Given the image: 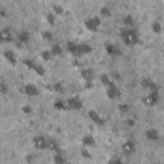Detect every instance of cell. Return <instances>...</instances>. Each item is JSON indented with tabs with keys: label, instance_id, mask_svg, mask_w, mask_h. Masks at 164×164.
I'll return each mask as SVG.
<instances>
[{
	"label": "cell",
	"instance_id": "cell-18",
	"mask_svg": "<svg viewBox=\"0 0 164 164\" xmlns=\"http://www.w3.org/2000/svg\"><path fill=\"white\" fill-rule=\"evenodd\" d=\"M31 38V35H30L28 31H21L19 35H18V40L21 41L22 44H27Z\"/></svg>",
	"mask_w": 164,
	"mask_h": 164
},
{
	"label": "cell",
	"instance_id": "cell-25",
	"mask_svg": "<svg viewBox=\"0 0 164 164\" xmlns=\"http://www.w3.org/2000/svg\"><path fill=\"white\" fill-rule=\"evenodd\" d=\"M47 149H50V150H53V151H58L59 146L55 141H50V142H47Z\"/></svg>",
	"mask_w": 164,
	"mask_h": 164
},
{
	"label": "cell",
	"instance_id": "cell-4",
	"mask_svg": "<svg viewBox=\"0 0 164 164\" xmlns=\"http://www.w3.org/2000/svg\"><path fill=\"white\" fill-rule=\"evenodd\" d=\"M159 103V92H150L142 99V104L146 106H154Z\"/></svg>",
	"mask_w": 164,
	"mask_h": 164
},
{
	"label": "cell",
	"instance_id": "cell-17",
	"mask_svg": "<svg viewBox=\"0 0 164 164\" xmlns=\"http://www.w3.org/2000/svg\"><path fill=\"white\" fill-rule=\"evenodd\" d=\"M4 56L5 59H7L9 63L12 64H16L17 63V58H16V54H14V51H12V50H4Z\"/></svg>",
	"mask_w": 164,
	"mask_h": 164
},
{
	"label": "cell",
	"instance_id": "cell-23",
	"mask_svg": "<svg viewBox=\"0 0 164 164\" xmlns=\"http://www.w3.org/2000/svg\"><path fill=\"white\" fill-rule=\"evenodd\" d=\"M53 87H54V90L56 92H59V94H63L64 92V86L62 85V82H55Z\"/></svg>",
	"mask_w": 164,
	"mask_h": 164
},
{
	"label": "cell",
	"instance_id": "cell-38",
	"mask_svg": "<svg viewBox=\"0 0 164 164\" xmlns=\"http://www.w3.org/2000/svg\"><path fill=\"white\" fill-rule=\"evenodd\" d=\"M128 124H130V126H135V119H130V121H128Z\"/></svg>",
	"mask_w": 164,
	"mask_h": 164
},
{
	"label": "cell",
	"instance_id": "cell-22",
	"mask_svg": "<svg viewBox=\"0 0 164 164\" xmlns=\"http://www.w3.org/2000/svg\"><path fill=\"white\" fill-rule=\"evenodd\" d=\"M50 51H51L53 55H60L62 54V46L59 45V44H54V45L51 46V49H50Z\"/></svg>",
	"mask_w": 164,
	"mask_h": 164
},
{
	"label": "cell",
	"instance_id": "cell-1",
	"mask_svg": "<svg viewBox=\"0 0 164 164\" xmlns=\"http://www.w3.org/2000/svg\"><path fill=\"white\" fill-rule=\"evenodd\" d=\"M121 37H122V40H123L124 45H127V46H133L140 41L139 34H137V31L132 27H126L124 30H122Z\"/></svg>",
	"mask_w": 164,
	"mask_h": 164
},
{
	"label": "cell",
	"instance_id": "cell-9",
	"mask_svg": "<svg viewBox=\"0 0 164 164\" xmlns=\"http://www.w3.org/2000/svg\"><path fill=\"white\" fill-rule=\"evenodd\" d=\"M12 41V32L9 28H3L0 31V43H4V44H8Z\"/></svg>",
	"mask_w": 164,
	"mask_h": 164
},
{
	"label": "cell",
	"instance_id": "cell-8",
	"mask_svg": "<svg viewBox=\"0 0 164 164\" xmlns=\"http://www.w3.org/2000/svg\"><path fill=\"white\" fill-rule=\"evenodd\" d=\"M34 146L38 150H44V149H47V141L44 136L38 135L34 139Z\"/></svg>",
	"mask_w": 164,
	"mask_h": 164
},
{
	"label": "cell",
	"instance_id": "cell-11",
	"mask_svg": "<svg viewBox=\"0 0 164 164\" xmlns=\"http://www.w3.org/2000/svg\"><path fill=\"white\" fill-rule=\"evenodd\" d=\"M146 139H148L149 141H151V142H155V141H158V140L160 139V135H159V132H158L156 130L151 128V130L146 131Z\"/></svg>",
	"mask_w": 164,
	"mask_h": 164
},
{
	"label": "cell",
	"instance_id": "cell-2",
	"mask_svg": "<svg viewBox=\"0 0 164 164\" xmlns=\"http://www.w3.org/2000/svg\"><path fill=\"white\" fill-rule=\"evenodd\" d=\"M100 26H101V19L99 17H92V18H89L85 21V27L91 32H96Z\"/></svg>",
	"mask_w": 164,
	"mask_h": 164
},
{
	"label": "cell",
	"instance_id": "cell-20",
	"mask_svg": "<svg viewBox=\"0 0 164 164\" xmlns=\"http://www.w3.org/2000/svg\"><path fill=\"white\" fill-rule=\"evenodd\" d=\"M82 144L85 146H94L95 139L91 135H86V136H83V139H82Z\"/></svg>",
	"mask_w": 164,
	"mask_h": 164
},
{
	"label": "cell",
	"instance_id": "cell-16",
	"mask_svg": "<svg viewBox=\"0 0 164 164\" xmlns=\"http://www.w3.org/2000/svg\"><path fill=\"white\" fill-rule=\"evenodd\" d=\"M67 49H68V51H69L71 54L78 56V44L73 43V41H68L67 43Z\"/></svg>",
	"mask_w": 164,
	"mask_h": 164
},
{
	"label": "cell",
	"instance_id": "cell-21",
	"mask_svg": "<svg viewBox=\"0 0 164 164\" xmlns=\"http://www.w3.org/2000/svg\"><path fill=\"white\" fill-rule=\"evenodd\" d=\"M123 25L126 27H133L135 26V19H133L132 16H126L123 18Z\"/></svg>",
	"mask_w": 164,
	"mask_h": 164
},
{
	"label": "cell",
	"instance_id": "cell-3",
	"mask_svg": "<svg viewBox=\"0 0 164 164\" xmlns=\"http://www.w3.org/2000/svg\"><path fill=\"white\" fill-rule=\"evenodd\" d=\"M106 95H108L109 99L112 100H117L121 97V90L118 89V86L115 85L114 82H110L108 85V89H106Z\"/></svg>",
	"mask_w": 164,
	"mask_h": 164
},
{
	"label": "cell",
	"instance_id": "cell-24",
	"mask_svg": "<svg viewBox=\"0 0 164 164\" xmlns=\"http://www.w3.org/2000/svg\"><path fill=\"white\" fill-rule=\"evenodd\" d=\"M100 14H101L103 17H110V16H112V12L109 10V8H108V7H101Z\"/></svg>",
	"mask_w": 164,
	"mask_h": 164
},
{
	"label": "cell",
	"instance_id": "cell-7",
	"mask_svg": "<svg viewBox=\"0 0 164 164\" xmlns=\"http://www.w3.org/2000/svg\"><path fill=\"white\" fill-rule=\"evenodd\" d=\"M105 51L106 54L113 56V58H115V56H121L122 55V51L121 49L118 47V45H115V44H106L105 46Z\"/></svg>",
	"mask_w": 164,
	"mask_h": 164
},
{
	"label": "cell",
	"instance_id": "cell-26",
	"mask_svg": "<svg viewBox=\"0 0 164 164\" xmlns=\"http://www.w3.org/2000/svg\"><path fill=\"white\" fill-rule=\"evenodd\" d=\"M118 109H119V112L121 113H123V114H126V113H128V110H130V105L128 104H121V105L118 106Z\"/></svg>",
	"mask_w": 164,
	"mask_h": 164
},
{
	"label": "cell",
	"instance_id": "cell-37",
	"mask_svg": "<svg viewBox=\"0 0 164 164\" xmlns=\"http://www.w3.org/2000/svg\"><path fill=\"white\" fill-rule=\"evenodd\" d=\"M22 110H23V113H25V114H30V113L32 112V108L30 105H26V106H23V108H22Z\"/></svg>",
	"mask_w": 164,
	"mask_h": 164
},
{
	"label": "cell",
	"instance_id": "cell-27",
	"mask_svg": "<svg viewBox=\"0 0 164 164\" xmlns=\"http://www.w3.org/2000/svg\"><path fill=\"white\" fill-rule=\"evenodd\" d=\"M51 51L50 50H44L43 53H41V58L44 59V60H49L50 58H51Z\"/></svg>",
	"mask_w": 164,
	"mask_h": 164
},
{
	"label": "cell",
	"instance_id": "cell-36",
	"mask_svg": "<svg viewBox=\"0 0 164 164\" xmlns=\"http://www.w3.org/2000/svg\"><path fill=\"white\" fill-rule=\"evenodd\" d=\"M47 22L50 23V25H54V19H55V17H54V14H51V13H49L47 14Z\"/></svg>",
	"mask_w": 164,
	"mask_h": 164
},
{
	"label": "cell",
	"instance_id": "cell-32",
	"mask_svg": "<svg viewBox=\"0 0 164 164\" xmlns=\"http://www.w3.org/2000/svg\"><path fill=\"white\" fill-rule=\"evenodd\" d=\"M35 72H36L37 74H40V76H43L44 73H45V69H44V67L43 65H40V64H36V67H35Z\"/></svg>",
	"mask_w": 164,
	"mask_h": 164
},
{
	"label": "cell",
	"instance_id": "cell-14",
	"mask_svg": "<svg viewBox=\"0 0 164 164\" xmlns=\"http://www.w3.org/2000/svg\"><path fill=\"white\" fill-rule=\"evenodd\" d=\"M81 76L86 82H91L92 80H94V72H92V69H90V68H85V69H82Z\"/></svg>",
	"mask_w": 164,
	"mask_h": 164
},
{
	"label": "cell",
	"instance_id": "cell-35",
	"mask_svg": "<svg viewBox=\"0 0 164 164\" xmlns=\"http://www.w3.org/2000/svg\"><path fill=\"white\" fill-rule=\"evenodd\" d=\"M53 9H54V12L56 14H62V13H63V8H62L60 5H56V4L53 5Z\"/></svg>",
	"mask_w": 164,
	"mask_h": 164
},
{
	"label": "cell",
	"instance_id": "cell-34",
	"mask_svg": "<svg viewBox=\"0 0 164 164\" xmlns=\"http://www.w3.org/2000/svg\"><path fill=\"white\" fill-rule=\"evenodd\" d=\"M8 92V86L4 82H0V94H7Z\"/></svg>",
	"mask_w": 164,
	"mask_h": 164
},
{
	"label": "cell",
	"instance_id": "cell-6",
	"mask_svg": "<svg viewBox=\"0 0 164 164\" xmlns=\"http://www.w3.org/2000/svg\"><path fill=\"white\" fill-rule=\"evenodd\" d=\"M67 106L68 109H72V110H80L82 108V101L78 96H73V97H69L67 100Z\"/></svg>",
	"mask_w": 164,
	"mask_h": 164
},
{
	"label": "cell",
	"instance_id": "cell-15",
	"mask_svg": "<svg viewBox=\"0 0 164 164\" xmlns=\"http://www.w3.org/2000/svg\"><path fill=\"white\" fill-rule=\"evenodd\" d=\"M92 51V47L89 44H78V55L90 54Z\"/></svg>",
	"mask_w": 164,
	"mask_h": 164
},
{
	"label": "cell",
	"instance_id": "cell-28",
	"mask_svg": "<svg viewBox=\"0 0 164 164\" xmlns=\"http://www.w3.org/2000/svg\"><path fill=\"white\" fill-rule=\"evenodd\" d=\"M23 63L26 64V67L30 68V69H32V71H34V69H35V67H36V63H35L34 60H30V59H26V60L23 62Z\"/></svg>",
	"mask_w": 164,
	"mask_h": 164
},
{
	"label": "cell",
	"instance_id": "cell-19",
	"mask_svg": "<svg viewBox=\"0 0 164 164\" xmlns=\"http://www.w3.org/2000/svg\"><path fill=\"white\" fill-rule=\"evenodd\" d=\"M54 109H56V110H65V109H68L67 101H63V100H60V99L55 100V103H54Z\"/></svg>",
	"mask_w": 164,
	"mask_h": 164
},
{
	"label": "cell",
	"instance_id": "cell-13",
	"mask_svg": "<svg viewBox=\"0 0 164 164\" xmlns=\"http://www.w3.org/2000/svg\"><path fill=\"white\" fill-rule=\"evenodd\" d=\"M89 117H90V119L94 122V123L100 124V126H103V124H104V119L101 118L100 115L95 112V110H90V112H89Z\"/></svg>",
	"mask_w": 164,
	"mask_h": 164
},
{
	"label": "cell",
	"instance_id": "cell-29",
	"mask_svg": "<svg viewBox=\"0 0 164 164\" xmlns=\"http://www.w3.org/2000/svg\"><path fill=\"white\" fill-rule=\"evenodd\" d=\"M54 162L55 163H65V158L62 154H55L54 155Z\"/></svg>",
	"mask_w": 164,
	"mask_h": 164
},
{
	"label": "cell",
	"instance_id": "cell-33",
	"mask_svg": "<svg viewBox=\"0 0 164 164\" xmlns=\"http://www.w3.org/2000/svg\"><path fill=\"white\" fill-rule=\"evenodd\" d=\"M101 82H103L105 86H108L112 81H110V78H109L108 74H103V76H101Z\"/></svg>",
	"mask_w": 164,
	"mask_h": 164
},
{
	"label": "cell",
	"instance_id": "cell-10",
	"mask_svg": "<svg viewBox=\"0 0 164 164\" xmlns=\"http://www.w3.org/2000/svg\"><path fill=\"white\" fill-rule=\"evenodd\" d=\"M23 91H25V94L27 95V96H36V95H38V89L34 85V83L26 85L25 89H23Z\"/></svg>",
	"mask_w": 164,
	"mask_h": 164
},
{
	"label": "cell",
	"instance_id": "cell-5",
	"mask_svg": "<svg viewBox=\"0 0 164 164\" xmlns=\"http://www.w3.org/2000/svg\"><path fill=\"white\" fill-rule=\"evenodd\" d=\"M141 85H142V87L149 90L150 92H159V85L150 78H144L141 81Z\"/></svg>",
	"mask_w": 164,
	"mask_h": 164
},
{
	"label": "cell",
	"instance_id": "cell-31",
	"mask_svg": "<svg viewBox=\"0 0 164 164\" xmlns=\"http://www.w3.org/2000/svg\"><path fill=\"white\" fill-rule=\"evenodd\" d=\"M41 36H43L44 40L50 41V40H51V38H53V34H51V31H44Z\"/></svg>",
	"mask_w": 164,
	"mask_h": 164
},
{
	"label": "cell",
	"instance_id": "cell-12",
	"mask_svg": "<svg viewBox=\"0 0 164 164\" xmlns=\"http://www.w3.org/2000/svg\"><path fill=\"white\" fill-rule=\"evenodd\" d=\"M122 150H123V153L124 154H127V155H131L135 151V142L133 141H126L123 145H122Z\"/></svg>",
	"mask_w": 164,
	"mask_h": 164
},
{
	"label": "cell",
	"instance_id": "cell-30",
	"mask_svg": "<svg viewBox=\"0 0 164 164\" xmlns=\"http://www.w3.org/2000/svg\"><path fill=\"white\" fill-rule=\"evenodd\" d=\"M153 31L155 34H160L162 32V25L159 22H154L153 23Z\"/></svg>",
	"mask_w": 164,
	"mask_h": 164
}]
</instances>
